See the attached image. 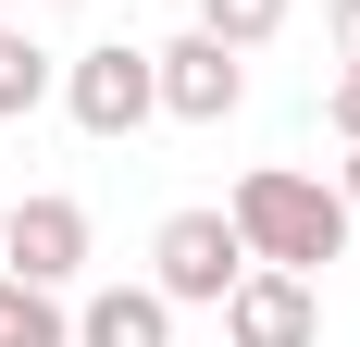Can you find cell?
Returning a JSON list of instances; mask_svg holds the SVG:
<instances>
[{
    "instance_id": "cell-1",
    "label": "cell",
    "mask_w": 360,
    "mask_h": 347,
    "mask_svg": "<svg viewBox=\"0 0 360 347\" xmlns=\"http://www.w3.org/2000/svg\"><path fill=\"white\" fill-rule=\"evenodd\" d=\"M236 236H249V261H286V273H323L335 248H348V186H323V174H286V162H261V174H236Z\"/></svg>"
},
{
    "instance_id": "cell-2",
    "label": "cell",
    "mask_w": 360,
    "mask_h": 347,
    "mask_svg": "<svg viewBox=\"0 0 360 347\" xmlns=\"http://www.w3.org/2000/svg\"><path fill=\"white\" fill-rule=\"evenodd\" d=\"M249 273V236H236V211H174L162 236H149V285L174 298V310H224V285Z\"/></svg>"
},
{
    "instance_id": "cell-3",
    "label": "cell",
    "mask_w": 360,
    "mask_h": 347,
    "mask_svg": "<svg viewBox=\"0 0 360 347\" xmlns=\"http://www.w3.org/2000/svg\"><path fill=\"white\" fill-rule=\"evenodd\" d=\"M63 112L87 124V137H137L149 112H162V63H149L137 37H100V50L63 63Z\"/></svg>"
},
{
    "instance_id": "cell-4",
    "label": "cell",
    "mask_w": 360,
    "mask_h": 347,
    "mask_svg": "<svg viewBox=\"0 0 360 347\" xmlns=\"http://www.w3.org/2000/svg\"><path fill=\"white\" fill-rule=\"evenodd\" d=\"M323 335V285L286 273V261H249L224 285V347H311Z\"/></svg>"
},
{
    "instance_id": "cell-5",
    "label": "cell",
    "mask_w": 360,
    "mask_h": 347,
    "mask_svg": "<svg viewBox=\"0 0 360 347\" xmlns=\"http://www.w3.org/2000/svg\"><path fill=\"white\" fill-rule=\"evenodd\" d=\"M0 273H25V285L63 298V285L87 273V211L50 199V186H37V199H0Z\"/></svg>"
},
{
    "instance_id": "cell-6",
    "label": "cell",
    "mask_w": 360,
    "mask_h": 347,
    "mask_svg": "<svg viewBox=\"0 0 360 347\" xmlns=\"http://www.w3.org/2000/svg\"><path fill=\"white\" fill-rule=\"evenodd\" d=\"M149 63H162V112H174V124H224V112L249 100V50H224L212 25H186L174 50H149Z\"/></svg>"
},
{
    "instance_id": "cell-7",
    "label": "cell",
    "mask_w": 360,
    "mask_h": 347,
    "mask_svg": "<svg viewBox=\"0 0 360 347\" xmlns=\"http://www.w3.org/2000/svg\"><path fill=\"white\" fill-rule=\"evenodd\" d=\"M75 347H174V298L162 285H100L75 310Z\"/></svg>"
},
{
    "instance_id": "cell-8",
    "label": "cell",
    "mask_w": 360,
    "mask_h": 347,
    "mask_svg": "<svg viewBox=\"0 0 360 347\" xmlns=\"http://www.w3.org/2000/svg\"><path fill=\"white\" fill-rule=\"evenodd\" d=\"M0 347H75V310L50 298V285L0 273Z\"/></svg>"
},
{
    "instance_id": "cell-9",
    "label": "cell",
    "mask_w": 360,
    "mask_h": 347,
    "mask_svg": "<svg viewBox=\"0 0 360 347\" xmlns=\"http://www.w3.org/2000/svg\"><path fill=\"white\" fill-rule=\"evenodd\" d=\"M37 100H50V50H37V37H13V25H0V124H25Z\"/></svg>"
},
{
    "instance_id": "cell-10",
    "label": "cell",
    "mask_w": 360,
    "mask_h": 347,
    "mask_svg": "<svg viewBox=\"0 0 360 347\" xmlns=\"http://www.w3.org/2000/svg\"><path fill=\"white\" fill-rule=\"evenodd\" d=\"M199 25H212L224 50H261V37L286 25V0H199Z\"/></svg>"
},
{
    "instance_id": "cell-11",
    "label": "cell",
    "mask_w": 360,
    "mask_h": 347,
    "mask_svg": "<svg viewBox=\"0 0 360 347\" xmlns=\"http://www.w3.org/2000/svg\"><path fill=\"white\" fill-rule=\"evenodd\" d=\"M323 112H335V137H348V149H360V63H348V74H335V100H323Z\"/></svg>"
},
{
    "instance_id": "cell-12",
    "label": "cell",
    "mask_w": 360,
    "mask_h": 347,
    "mask_svg": "<svg viewBox=\"0 0 360 347\" xmlns=\"http://www.w3.org/2000/svg\"><path fill=\"white\" fill-rule=\"evenodd\" d=\"M335 63H360V0H335Z\"/></svg>"
},
{
    "instance_id": "cell-13",
    "label": "cell",
    "mask_w": 360,
    "mask_h": 347,
    "mask_svg": "<svg viewBox=\"0 0 360 347\" xmlns=\"http://www.w3.org/2000/svg\"><path fill=\"white\" fill-rule=\"evenodd\" d=\"M348 211H360V149H348Z\"/></svg>"
}]
</instances>
